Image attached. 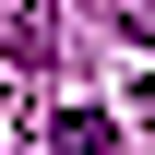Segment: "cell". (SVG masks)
<instances>
[{
    "label": "cell",
    "instance_id": "cell-1",
    "mask_svg": "<svg viewBox=\"0 0 155 155\" xmlns=\"http://www.w3.org/2000/svg\"><path fill=\"white\" fill-rule=\"evenodd\" d=\"M107 143H119V131H107L96 107H60V119H48V155H107Z\"/></svg>",
    "mask_w": 155,
    "mask_h": 155
}]
</instances>
